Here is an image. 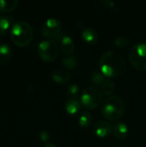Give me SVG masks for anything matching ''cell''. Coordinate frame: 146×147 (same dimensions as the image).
<instances>
[{"instance_id":"obj_19","label":"cell","mask_w":146,"mask_h":147,"mask_svg":"<svg viewBox=\"0 0 146 147\" xmlns=\"http://www.w3.org/2000/svg\"><path fill=\"white\" fill-rule=\"evenodd\" d=\"M92 121V116L90 112L83 111L78 118V124L82 127H87L89 126Z\"/></svg>"},{"instance_id":"obj_18","label":"cell","mask_w":146,"mask_h":147,"mask_svg":"<svg viewBox=\"0 0 146 147\" xmlns=\"http://www.w3.org/2000/svg\"><path fill=\"white\" fill-rule=\"evenodd\" d=\"M11 19L6 16L0 15V35H4L11 24Z\"/></svg>"},{"instance_id":"obj_14","label":"cell","mask_w":146,"mask_h":147,"mask_svg":"<svg viewBox=\"0 0 146 147\" xmlns=\"http://www.w3.org/2000/svg\"><path fill=\"white\" fill-rule=\"evenodd\" d=\"M12 51L10 47L4 43L0 42V65L5 64L11 59Z\"/></svg>"},{"instance_id":"obj_16","label":"cell","mask_w":146,"mask_h":147,"mask_svg":"<svg viewBox=\"0 0 146 147\" xmlns=\"http://www.w3.org/2000/svg\"><path fill=\"white\" fill-rule=\"evenodd\" d=\"M115 89V84L114 82L113 81V79L111 78H106V80L104 81V83L102 85V93L108 96H113V93Z\"/></svg>"},{"instance_id":"obj_12","label":"cell","mask_w":146,"mask_h":147,"mask_svg":"<svg viewBox=\"0 0 146 147\" xmlns=\"http://www.w3.org/2000/svg\"><path fill=\"white\" fill-rule=\"evenodd\" d=\"M65 109L69 115H75L81 109V102H79L75 98H71L66 101L65 104Z\"/></svg>"},{"instance_id":"obj_23","label":"cell","mask_w":146,"mask_h":147,"mask_svg":"<svg viewBox=\"0 0 146 147\" xmlns=\"http://www.w3.org/2000/svg\"><path fill=\"white\" fill-rule=\"evenodd\" d=\"M100 2L103 5H105L107 8H108V9H110L115 12H119V8L114 1H112V0H101Z\"/></svg>"},{"instance_id":"obj_8","label":"cell","mask_w":146,"mask_h":147,"mask_svg":"<svg viewBox=\"0 0 146 147\" xmlns=\"http://www.w3.org/2000/svg\"><path fill=\"white\" fill-rule=\"evenodd\" d=\"M113 128L108 121H98L93 127V133L99 138H105L113 132Z\"/></svg>"},{"instance_id":"obj_9","label":"cell","mask_w":146,"mask_h":147,"mask_svg":"<svg viewBox=\"0 0 146 147\" xmlns=\"http://www.w3.org/2000/svg\"><path fill=\"white\" fill-rule=\"evenodd\" d=\"M60 48L65 55H71L75 50V43L72 38L68 34H61L60 38Z\"/></svg>"},{"instance_id":"obj_2","label":"cell","mask_w":146,"mask_h":147,"mask_svg":"<svg viewBox=\"0 0 146 147\" xmlns=\"http://www.w3.org/2000/svg\"><path fill=\"white\" fill-rule=\"evenodd\" d=\"M11 41L17 47H25L28 45L34 36V31L30 24L24 21L16 22L9 32Z\"/></svg>"},{"instance_id":"obj_22","label":"cell","mask_w":146,"mask_h":147,"mask_svg":"<svg viewBox=\"0 0 146 147\" xmlns=\"http://www.w3.org/2000/svg\"><path fill=\"white\" fill-rule=\"evenodd\" d=\"M66 93L71 97H76L79 94V86L75 84L69 85L66 90Z\"/></svg>"},{"instance_id":"obj_3","label":"cell","mask_w":146,"mask_h":147,"mask_svg":"<svg viewBox=\"0 0 146 147\" xmlns=\"http://www.w3.org/2000/svg\"><path fill=\"white\" fill-rule=\"evenodd\" d=\"M125 109V104L121 97L113 95L107 97L102 106V113L105 118L110 121L120 119Z\"/></svg>"},{"instance_id":"obj_25","label":"cell","mask_w":146,"mask_h":147,"mask_svg":"<svg viewBox=\"0 0 146 147\" xmlns=\"http://www.w3.org/2000/svg\"><path fill=\"white\" fill-rule=\"evenodd\" d=\"M44 147H58L56 145H54V144H51V143H47V144H46L45 145V146Z\"/></svg>"},{"instance_id":"obj_21","label":"cell","mask_w":146,"mask_h":147,"mask_svg":"<svg viewBox=\"0 0 146 147\" xmlns=\"http://www.w3.org/2000/svg\"><path fill=\"white\" fill-rule=\"evenodd\" d=\"M130 40L128 38L125 37V36H119L117 37L114 41V47L120 48V49H125L129 46Z\"/></svg>"},{"instance_id":"obj_10","label":"cell","mask_w":146,"mask_h":147,"mask_svg":"<svg viewBox=\"0 0 146 147\" xmlns=\"http://www.w3.org/2000/svg\"><path fill=\"white\" fill-rule=\"evenodd\" d=\"M82 38L90 45H95L98 41V34L97 32L90 27H85L81 31Z\"/></svg>"},{"instance_id":"obj_24","label":"cell","mask_w":146,"mask_h":147,"mask_svg":"<svg viewBox=\"0 0 146 147\" xmlns=\"http://www.w3.org/2000/svg\"><path fill=\"white\" fill-rule=\"evenodd\" d=\"M49 134H48V132L47 131H46V130H42V131H40V140H42V141H47L48 140H49Z\"/></svg>"},{"instance_id":"obj_26","label":"cell","mask_w":146,"mask_h":147,"mask_svg":"<svg viewBox=\"0 0 146 147\" xmlns=\"http://www.w3.org/2000/svg\"><path fill=\"white\" fill-rule=\"evenodd\" d=\"M120 147H126V146H120Z\"/></svg>"},{"instance_id":"obj_13","label":"cell","mask_w":146,"mask_h":147,"mask_svg":"<svg viewBox=\"0 0 146 147\" xmlns=\"http://www.w3.org/2000/svg\"><path fill=\"white\" fill-rule=\"evenodd\" d=\"M113 134L115 138L119 140L125 139L128 134V127L124 122H118L113 128Z\"/></svg>"},{"instance_id":"obj_17","label":"cell","mask_w":146,"mask_h":147,"mask_svg":"<svg viewBox=\"0 0 146 147\" xmlns=\"http://www.w3.org/2000/svg\"><path fill=\"white\" fill-rule=\"evenodd\" d=\"M62 64L67 69H74L77 65V59L76 56L73 55H66L62 59Z\"/></svg>"},{"instance_id":"obj_15","label":"cell","mask_w":146,"mask_h":147,"mask_svg":"<svg viewBox=\"0 0 146 147\" xmlns=\"http://www.w3.org/2000/svg\"><path fill=\"white\" fill-rule=\"evenodd\" d=\"M18 5L17 0H0V12L9 13L14 10Z\"/></svg>"},{"instance_id":"obj_20","label":"cell","mask_w":146,"mask_h":147,"mask_svg":"<svg viewBox=\"0 0 146 147\" xmlns=\"http://www.w3.org/2000/svg\"><path fill=\"white\" fill-rule=\"evenodd\" d=\"M90 80L96 85H102L106 78H105L104 74L101 71H96L91 74Z\"/></svg>"},{"instance_id":"obj_6","label":"cell","mask_w":146,"mask_h":147,"mask_svg":"<svg viewBox=\"0 0 146 147\" xmlns=\"http://www.w3.org/2000/svg\"><path fill=\"white\" fill-rule=\"evenodd\" d=\"M59 52V44L53 40L48 39L42 40L38 46V54L40 58L46 62H51L54 60L58 57Z\"/></svg>"},{"instance_id":"obj_11","label":"cell","mask_w":146,"mask_h":147,"mask_svg":"<svg viewBox=\"0 0 146 147\" xmlns=\"http://www.w3.org/2000/svg\"><path fill=\"white\" fill-rule=\"evenodd\" d=\"M52 78L57 84H65L71 79V74L66 69L58 68L52 72Z\"/></svg>"},{"instance_id":"obj_7","label":"cell","mask_w":146,"mask_h":147,"mask_svg":"<svg viewBox=\"0 0 146 147\" xmlns=\"http://www.w3.org/2000/svg\"><path fill=\"white\" fill-rule=\"evenodd\" d=\"M61 22L58 18H48L41 26V33L44 36L48 38H56L60 34Z\"/></svg>"},{"instance_id":"obj_1","label":"cell","mask_w":146,"mask_h":147,"mask_svg":"<svg viewBox=\"0 0 146 147\" xmlns=\"http://www.w3.org/2000/svg\"><path fill=\"white\" fill-rule=\"evenodd\" d=\"M100 71L108 78L122 76L126 70L125 59L117 52L109 50L102 54L99 62Z\"/></svg>"},{"instance_id":"obj_4","label":"cell","mask_w":146,"mask_h":147,"mask_svg":"<svg viewBox=\"0 0 146 147\" xmlns=\"http://www.w3.org/2000/svg\"><path fill=\"white\" fill-rule=\"evenodd\" d=\"M81 104L88 109L97 108L102 102V93L95 86L85 88L80 97Z\"/></svg>"},{"instance_id":"obj_5","label":"cell","mask_w":146,"mask_h":147,"mask_svg":"<svg viewBox=\"0 0 146 147\" xmlns=\"http://www.w3.org/2000/svg\"><path fill=\"white\" fill-rule=\"evenodd\" d=\"M129 59L137 70H146V43L133 45L129 51Z\"/></svg>"}]
</instances>
